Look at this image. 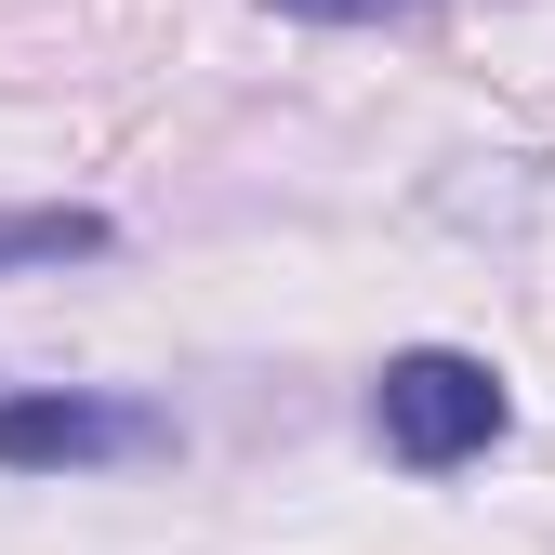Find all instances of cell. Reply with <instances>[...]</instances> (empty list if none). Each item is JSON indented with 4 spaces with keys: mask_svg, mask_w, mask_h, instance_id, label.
<instances>
[{
    "mask_svg": "<svg viewBox=\"0 0 555 555\" xmlns=\"http://www.w3.org/2000/svg\"><path fill=\"white\" fill-rule=\"evenodd\" d=\"M172 410L146 397H80V384H27L0 397V476H93V463H159Z\"/></svg>",
    "mask_w": 555,
    "mask_h": 555,
    "instance_id": "obj_2",
    "label": "cell"
},
{
    "mask_svg": "<svg viewBox=\"0 0 555 555\" xmlns=\"http://www.w3.org/2000/svg\"><path fill=\"white\" fill-rule=\"evenodd\" d=\"M119 225L106 212H80V198H27V212H0V278L14 264H80V251H106Z\"/></svg>",
    "mask_w": 555,
    "mask_h": 555,
    "instance_id": "obj_3",
    "label": "cell"
},
{
    "mask_svg": "<svg viewBox=\"0 0 555 555\" xmlns=\"http://www.w3.org/2000/svg\"><path fill=\"white\" fill-rule=\"evenodd\" d=\"M264 14H292V27H397L424 0H264Z\"/></svg>",
    "mask_w": 555,
    "mask_h": 555,
    "instance_id": "obj_4",
    "label": "cell"
},
{
    "mask_svg": "<svg viewBox=\"0 0 555 555\" xmlns=\"http://www.w3.org/2000/svg\"><path fill=\"white\" fill-rule=\"evenodd\" d=\"M503 424H516V410H503V371L463 358V344H410V358H384V384H371V437H384L410 476L476 463Z\"/></svg>",
    "mask_w": 555,
    "mask_h": 555,
    "instance_id": "obj_1",
    "label": "cell"
}]
</instances>
